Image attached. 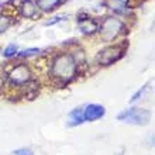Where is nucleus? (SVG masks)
<instances>
[{
  "mask_svg": "<svg viewBox=\"0 0 155 155\" xmlns=\"http://www.w3.org/2000/svg\"><path fill=\"white\" fill-rule=\"evenodd\" d=\"M31 75H33L31 69H30V66L27 64H18V65L13 66L12 71L7 74V76L13 85L21 86V85H25L27 82H30Z\"/></svg>",
  "mask_w": 155,
  "mask_h": 155,
  "instance_id": "5",
  "label": "nucleus"
},
{
  "mask_svg": "<svg viewBox=\"0 0 155 155\" xmlns=\"http://www.w3.org/2000/svg\"><path fill=\"white\" fill-rule=\"evenodd\" d=\"M85 121V117H83V109H75L69 113V121H68V126H79Z\"/></svg>",
  "mask_w": 155,
  "mask_h": 155,
  "instance_id": "10",
  "label": "nucleus"
},
{
  "mask_svg": "<svg viewBox=\"0 0 155 155\" xmlns=\"http://www.w3.org/2000/svg\"><path fill=\"white\" fill-rule=\"evenodd\" d=\"M14 155H33V151L30 148H20V150L14 151Z\"/></svg>",
  "mask_w": 155,
  "mask_h": 155,
  "instance_id": "16",
  "label": "nucleus"
},
{
  "mask_svg": "<svg viewBox=\"0 0 155 155\" xmlns=\"http://www.w3.org/2000/svg\"><path fill=\"white\" fill-rule=\"evenodd\" d=\"M104 113H106V109L102 104H89L83 110V117H85V121H94L102 118Z\"/></svg>",
  "mask_w": 155,
  "mask_h": 155,
  "instance_id": "7",
  "label": "nucleus"
},
{
  "mask_svg": "<svg viewBox=\"0 0 155 155\" xmlns=\"http://www.w3.org/2000/svg\"><path fill=\"white\" fill-rule=\"evenodd\" d=\"M3 86H4V79H3L2 76H0V89H2Z\"/></svg>",
  "mask_w": 155,
  "mask_h": 155,
  "instance_id": "18",
  "label": "nucleus"
},
{
  "mask_svg": "<svg viewBox=\"0 0 155 155\" xmlns=\"http://www.w3.org/2000/svg\"><path fill=\"white\" fill-rule=\"evenodd\" d=\"M65 20H68V16L66 14H64V16H57V17H54V18H51V20H48V21H45L44 23V25H54V24H57V23H59V21H65Z\"/></svg>",
  "mask_w": 155,
  "mask_h": 155,
  "instance_id": "15",
  "label": "nucleus"
},
{
  "mask_svg": "<svg viewBox=\"0 0 155 155\" xmlns=\"http://www.w3.org/2000/svg\"><path fill=\"white\" fill-rule=\"evenodd\" d=\"M118 3H121L123 6H127V4H128V0H117Z\"/></svg>",
  "mask_w": 155,
  "mask_h": 155,
  "instance_id": "17",
  "label": "nucleus"
},
{
  "mask_svg": "<svg viewBox=\"0 0 155 155\" xmlns=\"http://www.w3.org/2000/svg\"><path fill=\"white\" fill-rule=\"evenodd\" d=\"M0 6H2V3H0Z\"/></svg>",
  "mask_w": 155,
  "mask_h": 155,
  "instance_id": "19",
  "label": "nucleus"
},
{
  "mask_svg": "<svg viewBox=\"0 0 155 155\" xmlns=\"http://www.w3.org/2000/svg\"><path fill=\"white\" fill-rule=\"evenodd\" d=\"M14 23V18L12 16H7V14H0V35L3 33H6L10 27Z\"/></svg>",
  "mask_w": 155,
  "mask_h": 155,
  "instance_id": "11",
  "label": "nucleus"
},
{
  "mask_svg": "<svg viewBox=\"0 0 155 155\" xmlns=\"http://www.w3.org/2000/svg\"><path fill=\"white\" fill-rule=\"evenodd\" d=\"M79 28L85 35H92L99 31V23L92 17L79 18Z\"/></svg>",
  "mask_w": 155,
  "mask_h": 155,
  "instance_id": "8",
  "label": "nucleus"
},
{
  "mask_svg": "<svg viewBox=\"0 0 155 155\" xmlns=\"http://www.w3.org/2000/svg\"><path fill=\"white\" fill-rule=\"evenodd\" d=\"M66 0H35L34 3L38 7V10L44 13H51L55 8H58L61 4H64Z\"/></svg>",
  "mask_w": 155,
  "mask_h": 155,
  "instance_id": "9",
  "label": "nucleus"
},
{
  "mask_svg": "<svg viewBox=\"0 0 155 155\" xmlns=\"http://www.w3.org/2000/svg\"><path fill=\"white\" fill-rule=\"evenodd\" d=\"M148 86H150V83L144 85L143 87H141V89H140L138 92H137V93H135L134 96H133V97L130 99V103H134V102H137V100H140V99H143V96L148 92Z\"/></svg>",
  "mask_w": 155,
  "mask_h": 155,
  "instance_id": "14",
  "label": "nucleus"
},
{
  "mask_svg": "<svg viewBox=\"0 0 155 155\" xmlns=\"http://www.w3.org/2000/svg\"><path fill=\"white\" fill-rule=\"evenodd\" d=\"M40 52H41L40 48H27V49H24V51L18 52L17 55L21 58H30V57H34V55H38Z\"/></svg>",
  "mask_w": 155,
  "mask_h": 155,
  "instance_id": "13",
  "label": "nucleus"
},
{
  "mask_svg": "<svg viewBox=\"0 0 155 155\" xmlns=\"http://www.w3.org/2000/svg\"><path fill=\"white\" fill-rule=\"evenodd\" d=\"M126 47H127V42H124V44L107 45L106 48L99 51L97 57H96V61H97L99 65H102V66L113 65L114 62H117L126 54Z\"/></svg>",
  "mask_w": 155,
  "mask_h": 155,
  "instance_id": "3",
  "label": "nucleus"
},
{
  "mask_svg": "<svg viewBox=\"0 0 155 155\" xmlns=\"http://www.w3.org/2000/svg\"><path fill=\"white\" fill-rule=\"evenodd\" d=\"M3 57L4 58H13L16 57L17 54H18V47H17L16 44H8L6 48L3 49Z\"/></svg>",
  "mask_w": 155,
  "mask_h": 155,
  "instance_id": "12",
  "label": "nucleus"
},
{
  "mask_svg": "<svg viewBox=\"0 0 155 155\" xmlns=\"http://www.w3.org/2000/svg\"><path fill=\"white\" fill-rule=\"evenodd\" d=\"M151 118V113L147 109H138V107H133V109H127L117 114V120L123 123H128V124H134V126H145L148 124Z\"/></svg>",
  "mask_w": 155,
  "mask_h": 155,
  "instance_id": "4",
  "label": "nucleus"
},
{
  "mask_svg": "<svg viewBox=\"0 0 155 155\" xmlns=\"http://www.w3.org/2000/svg\"><path fill=\"white\" fill-rule=\"evenodd\" d=\"M78 74V61L72 54H58L51 64V76L59 82L72 81Z\"/></svg>",
  "mask_w": 155,
  "mask_h": 155,
  "instance_id": "1",
  "label": "nucleus"
},
{
  "mask_svg": "<svg viewBox=\"0 0 155 155\" xmlns=\"http://www.w3.org/2000/svg\"><path fill=\"white\" fill-rule=\"evenodd\" d=\"M20 4L17 6L18 13L24 18H34L38 14V7L35 6L33 0H18Z\"/></svg>",
  "mask_w": 155,
  "mask_h": 155,
  "instance_id": "6",
  "label": "nucleus"
},
{
  "mask_svg": "<svg viewBox=\"0 0 155 155\" xmlns=\"http://www.w3.org/2000/svg\"><path fill=\"white\" fill-rule=\"evenodd\" d=\"M126 30V25L118 17L109 16L99 25V33L104 41H114L118 35H121Z\"/></svg>",
  "mask_w": 155,
  "mask_h": 155,
  "instance_id": "2",
  "label": "nucleus"
}]
</instances>
